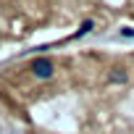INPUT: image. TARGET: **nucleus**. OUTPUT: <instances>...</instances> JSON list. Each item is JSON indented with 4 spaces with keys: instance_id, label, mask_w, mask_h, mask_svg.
Wrapping results in <instances>:
<instances>
[{
    "instance_id": "nucleus-1",
    "label": "nucleus",
    "mask_w": 134,
    "mask_h": 134,
    "mask_svg": "<svg viewBox=\"0 0 134 134\" xmlns=\"http://www.w3.org/2000/svg\"><path fill=\"white\" fill-rule=\"evenodd\" d=\"M29 71H32L34 79H50L55 74V63L50 58H34L32 66H29Z\"/></svg>"
},
{
    "instance_id": "nucleus-2",
    "label": "nucleus",
    "mask_w": 134,
    "mask_h": 134,
    "mask_svg": "<svg viewBox=\"0 0 134 134\" xmlns=\"http://www.w3.org/2000/svg\"><path fill=\"white\" fill-rule=\"evenodd\" d=\"M110 79H113V82H126V71H124V69H113Z\"/></svg>"
}]
</instances>
